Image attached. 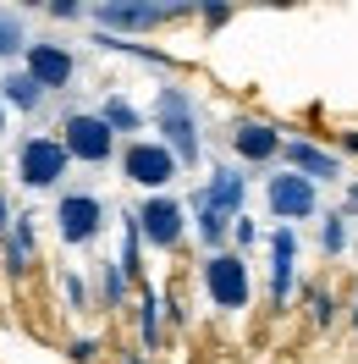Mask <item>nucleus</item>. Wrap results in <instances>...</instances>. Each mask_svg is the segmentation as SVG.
<instances>
[{
    "instance_id": "5",
    "label": "nucleus",
    "mask_w": 358,
    "mask_h": 364,
    "mask_svg": "<svg viewBox=\"0 0 358 364\" xmlns=\"http://www.w3.org/2000/svg\"><path fill=\"white\" fill-rule=\"evenodd\" d=\"M182 160L166 149V144H149V138H138V144H127V155H121V171H127V182H138V188H166V182L177 177Z\"/></svg>"
},
{
    "instance_id": "11",
    "label": "nucleus",
    "mask_w": 358,
    "mask_h": 364,
    "mask_svg": "<svg viewBox=\"0 0 358 364\" xmlns=\"http://www.w3.org/2000/svg\"><path fill=\"white\" fill-rule=\"evenodd\" d=\"M232 149L259 166V160H276V155H281V149H287V138L276 133L270 122H237V127H232Z\"/></svg>"
},
{
    "instance_id": "28",
    "label": "nucleus",
    "mask_w": 358,
    "mask_h": 364,
    "mask_svg": "<svg viewBox=\"0 0 358 364\" xmlns=\"http://www.w3.org/2000/svg\"><path fill=\"white\" fill-rule=\"evenodd\" d=\"M0 232H11V210H6V199H0Z\"/></svg>"
},
{
    "instance_id": "9",
    "label": "nucleus",
    "mask_w": 358,
    "mask_h": 364,
    "mask_svg": "<svg viewBox=\"0 0 358 364\" xmlns=\"http://www.w3.org/2000/svg\"><path fill=\"white\" fill-rule=\"evenodd\" d=\"M182 227H188V221H182V205H177V199H160V193H155L149 205L138 210V232H143L155 249H177V243H182Z\"/></svg>"
},
{
    "instance_id": "7",
    "label": "nucleus",
    "mask_w": 358,
    "mask_h": 364,
    "mask_svg": "<svg viewBox=\"0 0 358 364\" xmlns=\"http://www.w3.org/2000/svg\"><path fill=\"white\" fill-rule=\"evenodd\" d=\"M182 17V6H138V0H105L94 6V23L99 28H116V33H133V28H160Z\"/></svg>"
},
{
    "instance_id": "24",
    "label": "nucleus",
    "mask_w": 358,
    "mask_h": 364,
    "mask_svg": "<svg viewBox=\"0 0 358 364\" xmlns=\"http://www.w3.org/2000/svg\"><path fill=\"white\" fill-rule=\"evenodd\" d=\"M94 353H99V342H94V337H77V342H72V359H77V364H89Z\"/></svg>"
},
{
    "instance_id": "31",
    "label": "nucleus",
    "mask_w": 358,
    "mask_h": 364,
    "mask_svg": "<svg viewBox=\"0 0 358 364\" xmlns=\"http://www.w3.org/2000/svg\"><path fill=\"white\" fill-rule=\"evenodd\" d=\"M353 210H358V188H353Z\"/></svg>"
},
{
    "instance_id": "10",
    "label": "nucleus",
    "mask_w": 358,
    "mask_h": 364,
    "mask_svg": "<svg viewBox=\"0 0 358 364\" xmlns=\"http://www.w3.org/2000/svg\"><path fill=\"white\" fill-rule=\"evenodd\" d=\"M292 271H298V237H292V227H276L270 232V298L276 304H287Z\"/></svg>"
},
{
    "instance_id": "1",
    "label": "nucleus",
    "mask_w": 358,
    "mask_h": 364,
    "mask_svg": "<svg viewBox=\"0 0 358 364\" xmlns=\"http://www.w3.org/2000/svg\"><path fill=\"white\" fill-rule=\"evenodd\" d=\"M155 122H160V144H166L182 166H193V160H199V116H193L188 89H160L155 94Z\"/></svg>"
},
{
    "instance_id": "23",
    "label": "nucleus",
    "mask_w": 358,
    "mask_h": 364,
    "mask_svg": "<svg viewBox=\"0 0 358 364\" xmlns=\"http://www.w3.org/2000/svg\"><path fill=\"white\" fill-rule=\"evenodd\" d=\"M50 17L72 23V17H83V6H77V0H50Z\"/></svg>"
},
{
    "instance_id": "17",
    "label": "nucleus",
    "mask_w": 358,
    "mask_h": 364,
    "mask_svg": "<svg viewBox=\"0 0 358 364\" xmlns=\"http://www.w3.org/2000/svg\"><path fill=\"white\" fill-rule=\"evenodd\" d=\"M193 215H199V237H204V243H210L215 254H221L226 232H232V215H221V210H210L204 199H193Z\"/></svg>"
},
{
    "instance_id": "3",
    "label": "nucleus",
    "mask_w": 358,
    "mask_h": 364,
    "mask_svg": "<svg viewBox=\"0 0 358 364\" xmlns=\"http://www.w3.org/2000/svg\"><path fill=\"white\" fill-rule=\"evenodd\" d=\"M67 166H72L67 144H61V138H45V133H33L23 144V155H17V171H23L28 188H55V182L67 177Z\"/></svg>"
},
{
    "instance_id": "15",
    "label": "nucleus",
    "mask_w": 358,
    "mask_h": 364,
    "mask_svg": "<svg viewBox=\"0 0 358 364\" xmlns=\"http://www.w3.org/2000/svg\"><path fill=\"white\" fill-rule=\"evenodd\" d=\"M39 100H45V83L33 77V72H6L0 77V105H17V111H39Z\"/></svg>"
},
{
    "instance_id": "21",
    "label": "nucleus",
    "mask_w": 358,
    "mask_h": 364,
    "mask_svg": "<svg viewBox=\"0 0 358 364\" xmlns=\"http://www.w3.org/2000/svg\"><path fill=\"white\" fill-rule=\"evenodd\" d=\"M99 293H105V304H121V298H127V271H121V265H105V276H99Z\"/></svg>"
},
{
    "instance_id": "12",
    "label": "nucleus",
    "mask_w": 358,
    "mask_h": 364,
    "mask_svg": "<svg viewBox=\"0 0 358 364\" xmlns=\"http://www.w3.org/2000/svg\"><path fill=\"white\" fill-rule=\"evenodd\" d=\"M28 72L45 89H67L72 83V50L67 45H28Z\"/></svg>"
},
{
    "instance_id": "29",
    "label": "nucleus",
    "mask_w": 358,
    "mask_h": 364,
    "mask_svg": "<svg viewBox=\"0 0 358 364\" xmlns=\"http://www.w3.org/2000/svg\"><path fill=\"white\" fill-rule=\"evenodd\" d=\"M0 133H6V105H0Z\"/></svg>"
},
{
    "instance_id": "30",
    "label": "nucleus",
    "mask_w": 358,
    "mask_h": 364,
    "mask_svg": "<svg viewBox=\"0 0 358 364\" xmlns=\"http://www.w3.org/2000/svg\"><path fill=\"white\" fill-rule=\"evenodd\" d=\"M127 364H143V359H138V353H133V359H127Z\"/></svg>"
},
{
    "instance_id": "2",
    "label": "nucleus",
    "mask_w": 358,
    "mask_h": 364,
    "mask_svg": "<svg viewBox=\"0 0 358 364\" xmlns=\"http://www.w3.org/2000/svg\"><path fill=\"white\" fill-rule=\"evenodd\" d=\"M204 293L215 309H248V259L243 254H210L204 259Z\"/></svg>"
},
{
    "instance_id": "22",
    "label": "nucleus",
    "mask_w": 358,
    "mask_h": 364,
    "mask_svg": "<svg viewBox=\"0 0 358 364\" xmlns=\"http://www.w3.org/2000/svg\"><path fill=\"white\" fill-rule=\"evenodd\" d=\"M320 249H325V254H342V249H347V227H342V215H331V221H325V232H320Z\"/></svg>"
},
{
    "instance_id": "6",
    "label": "nucleus",
    "mask_w": 358,
    "mask_h": 364,
    "mask_svg": "<svg viewBox=\"0 0 358 364\" xmlns=\"http://www.w3.org/2000/svg\"><path fill=\"white\" fill-rule=\"evenodd\" d=\"M55 227H61V243H94L99 227H105V205L94 193H61Z\"/></svg>"
},
{
    "instance_id": "27",
    "label": "nucleus",
    "mask_w": 358,
    "mask_h": 364,
    "mask_svg": "<svg viewBox=\"0 0 358 364\" xmlns=\"http://www.w3.org/2000/svg\"><path fill=\"white\" fill-rule=\"evenodd\" d=\"M61 287H67V298H72V309H83V282H77V276H67V282H61Z\"/></svg>"
},
{
    "instance_id": "16",
    "label": "nucleus",
    "mask_w": 358,
    "mask_h": 364,
    "mask_svg": "<svg viewBox=\"0 0 358 364\" xmlns=\"http://www.w3.org/2000/svg\"><path fill=\"white\" fill-rule=\"evenodd\" d=\"M17 55H28V28L17 11L0 6V61H17Z\"/></svg>"
},
{
    "instance_id": "13",
    "label": "nucleus",
    "mask_w": 358,
    "mask_h": 364,
    "mask_svg": "<svg viewBox=\"0 0 358 364\" xmlns=\"http://www.w3.org/2000/svg\"><path fill=\"white\" fill-rule=\"evenodd\" d=\"M287 166L298 171V177H309V182H336L342 177V166H336V155H325V149H314V144H303V138H292L287 149Z\"/></svg>"
},
{
    "instance_id": "4",
    "label": "nucleus",
    "mask_w": 358,
    "mask_h": 364,
    "mask_svg": "<svg viewBox=\"0 0 358 364\" xmlns=\"http://www.w3.org/2000/svg\"><path fill=\"white\" fill-rule=\"evenodd\" d=\"M61 144H67V155H72V160L105 166V160H111V149H116V133H111V122H105V116L77 111V116H67V127H61Z\"/></svg>"
},
{
    "instance_id": "19",
    "label": "nucleus",
    "mask_w": 358,
    "mask_h": 364,
    "mask_svg": "<svg viewBox=\"0 0 358 364\" xmlns=\"http://www.w3.org/2000/svg\"><path fill=\"white\" fill-rule=\"evenodd\" d=\"M105 122H111V133H138V122H143V116L133 111V105H127V100H105Z\"/></svg>"
},
{
    "instance_id": "20",
    "label": "nucleus",
    "mask_w": 358,
    "mask_h": 364,
    "mask_svg": "<svg viewBox=\"0 0 358 364\" xmlns=\"http://www.w3.org/2000/svg\"><path fill=\"white\" fill-rule=\"evenodd\" d=\"M155 309H160L155 293L138 304V331H143V348H160V315H155Z\"/></svg>"
},
{
    "instance_id": "32",
    "label": "nucleus",
    "mask_w": 358,
    "mask_h": 364,
    "mask_svg": "<svg viewBox=\"0 0 358 364\" xmlns=\"http://www.w3.org/2000/svg\"><path fill=\"white\" fill-rule=\"evenodd\" d=\"M353 326H358V309H353Z\"/></svg>"
},
{
    "instance_id": "8",
    "label": "nucleus",
    "mask_w": 358,
    "mask_h": 364,
    "mask_svg": "<svg viewBox=\"0 0 358 364\" xmlns=\"http://www.w3.org/2000/svg\"><path fill=\"white\" fill-rule=\"evenodd\" d=\"M265 199H270V210H276L281 221H309L314 205H320L314 182H309V177H298V171H281V177H270Z\"/></svg>"
},
{
    "instance_id": "26",
    "label": "nucleus",
    "mask_w": 358,
    "mask_h": 364,
    "mask_svg": "<svg viewBox=\"0 0 358 364\" xmlns=\"http://www.w3.org/2000/svg\"><path fill=\"white\" fill-rule=\"evenodd\" d=\"M232 237H237V243H243V249H248V243H254L259 232H254V221H243V215H237V227H232Z\"/></svg>"
},
{
    "instance_id": "14",
    "label": "nucleus",
    "mask_w": 358,
    "mask_h": 364,
    "mask_svg": "<svg viewBox=\"0 0 358 364\" xmlns=\"http://www.w3.org/2000/svg\"><path fill=\"white\" fill-rule=\"evenodd\" d=\"M243 193H248V182L237 177V171H215V177H210V188H204L199 199L210 210H221V215H232V221H237V210H243Z\"/></svg>"
},
{
    "instance_id": "25",
    "label": "nucleus",
    "mask_w": 358,
    "mask_h": 364,
    "mask_svg": "<svg viewBox=\"0 0 358 364\" xmlns=\"http://www.w3.org/2000/svg\"><path fill=\"white\" fill-rule=\"evenodd\" d=\"M314 320L331 326V293H314Z\"/></svg>"
},
{
    "instance_id": "18",
    "label": "nucleus",
    "mask_w": 358,
    "mask_h": 364,
    "mask_svg": "<svg viewBox=\"0 0 358 364\" xmlns=\"http://www.w3.org/2000/svg\"><path fill=\"white\" fill-rule=\"evenodd\" d=\"M6 259H11V271H17V276L33 265V227H28V221H17V227L6 232Z\"/></svg>"
}]
</instances>
